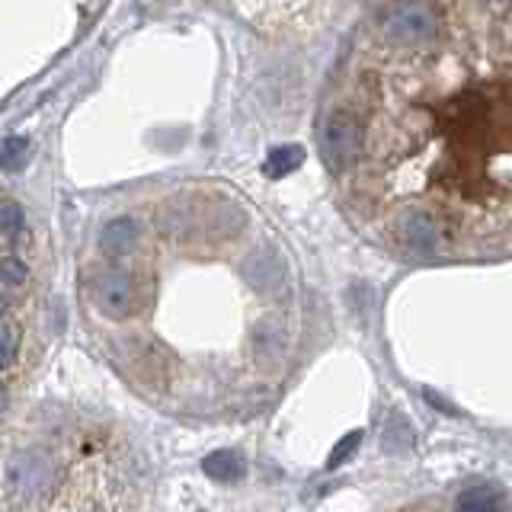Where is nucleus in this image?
<instances>
[{"label":"nucleus","instance_id":"obj_1","mask_svg":"<svg viewBox=\"0 0 512 512\" xmlns=\"http://www.w3.org/2000/svg\"><path fill=\"white\" fill-rule=\"evenodd\" d=\"M359 125L352 202L410 256L506 250L512 61L509 7L375 10L349 96Z\"/></svg>","mask_w":512,"mask_h":512},{"label":"nucleus","instance_id":"obj_2","mask_svg":"<svg viewBox=\"0 0 512 512\" xmlns=\"http://www.w3.org/2000/svg\"><path fill=\"white\" fill-rule=\"evenodd\" d=\"M148 496L132 445L77 416L0 429V512H141Z\"/></svg>","mask_w":512,"mask_h":512},{"label":"nucleus","instance_id":"obj_3","mask_svg":"<svg viewBox=\"0 0 512 512\" xmlns=\"http://www.w3.org/2000/svg\"><path fill=\"white\" fill-rule=\"evenodd\" d=\"M320 151H324L327 167L336 176H343L352 167V160L359 154V125L346 109L340 106L330 109L324 128H320Z\"/></svg>","mask_w":512,"mask_h":512},{"label":"nucleus","instance_id":"obj_4","mask_svg":"<svg viewBox=\"0 0 512 512\" xmlns=\"http://www.w3.org/2000/svg\"><path fill=\"white\" fill-rule=\"evenodd\" d=\"M90 301L106 320H128L135 314V285L125 276V269H100L87 279Z\"/></svg>","mask_w":512,"mask_h":512},{"label":"nucleus","instance_id":"obj_5","mask_svg":"<svg viewBox=\"0 0 512 512\" xmlns=\"http://www.w3.org/2000/svg\"><path fill=\"white\" fill-rule=\"evenodd\" d=\"M141 244V224L135 218H112L106 228H103V237H100V250L106 260H125V256H132Z\"/></svg>","mask_w":512,"mask_h":512},{"label":"nucleus","instance_id":"obj_6","mask_svg":"<svg viewBox=\"0 0 512 512\" xmlns=\"http://www.w3.org/2000/svg\"><path fill=\"white\" fill-rule=\"evenodd\" d=\"M205 474L218 480V484H231V480H240L247 474V464L244 458H240L237 452H215V455H208L205 458Z\"/></svg>","mask_w":512,"mask_h":512},{"label":"nucleus","instance_id":"obj_7","mask_svg":"<svg viewBox=\"0 0 512 512\" xmlns=\"http://www.w3.org/2000/svg\"><path fill=\"white\" fill-rule=\"evenodd\" d=\"M503 493L490 484H477L458 496V512H500Z\"/></svg>","mask_w":512,"mask_h":512},{"label":"nucleus","instance_id":"obj_8","mask_svg":"<svg viewBox=\"0 0 512 512\" xmlns=\"http://www.w3.org/2000/svg\"><path fill=\"white\" fill-rule=\"evenodd\" d=\"M301 160H304V151L298 148V144H288V148L269 151L263 170H266V176H272V180H279V176H288L292 170H298Z\"/></svg>","mask_w":512,"mask_h":512},{"label":"nucleus","instance_id":"obj_9","mask_svg":"<svg viewBox=\"0 0 512 512\" xmlns=\"http://www.w3.org/2000/svg\"><path fill=\"white\" fill-rule=\"evenodd\" d=\"M23 228H26V215L20 202L0 199V234H20Z\"/></svg>","mask_w":512,"mask_h":512},{"label":"nucleus","instance_id":"obj_10","mask_svg":"<svg viewBox=\"0 0 512 512\" xmlns=\"http://www.w3.org/2000/svg\"><path fill=\"white\" fill-rule=\"evenodd\" d=\"M29 160V141L26 138H10L0 154V167L4 170H23Z\"/></svg>","mask_w":512,"mask_h":512},{"label":"nucleus","instance_id":"obj_11","mask_svg":"<svg viewBox=\"0 0 512 512\" xmlns=\"http://www.w3.org/2000/svg\"><path fill=\"white\" fill-rule=\"evenodd\" d=\"M362 442V432H352V436H346L340 445L333 448V455H330V468H336V464H343L352 452H356V445Z\"/></svg>","mask_w":512,"mask_h":512}]
</instances>
